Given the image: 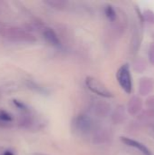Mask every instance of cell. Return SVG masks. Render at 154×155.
<instances>
[{
    "instance_id": "obj_1",
    "label": "cell",
    "mask_w": 154,
    "mask_h": 155,
    "mask_svg": "<svg viewBox=\"0 0 154 155\" xmlns=\"http://www.w3.org/2000/svg\"><path fill=\"white\" fill-rule=\"evenodd\" d=\"M0 35L9 41L17 43L32 44L36 41V37L30 31L17 26H4L0 28Z\"/></svg>"
},
{
    "instance_id": "obj_2",
    "label": "cell",
    "mask_w": 154,
    "mask_h": 155,
    "mask_svg": "<svg viewBox=\"0 0 154 155\" xmlns=\"http://www.w3.org/2000/svg\"><path fill=\"white\" fill-rule=\"evenodd\" d=\"M74 130L80 135H87L91 134L94 128L93 119L86 114H78L73 121Z\"/></svg>"
},
{
    "instance_id": "obj_3",
    "label": "cell",
    "mask_w": 154,
    "mask_h": 155,
    "mask_svg": "<svg viewBox=\"0 0 154 155\" xmlns=\"http://www.w3.org/2000/svg\"><path fill=\"white\" fill-rule=\"evenodd\" d=\"M117 81L122 87V89L126 94H131L133 91V81L130 71V66L128 64H123L116 73Z\"/></svg>"
},
{
    "instance_id": "obj_4",
    "label": "cell",
    "mask_w": 154,
    "mask_h": 155,
    "mask_svg": "<svg viewBox=\"0 0 154 155\" xmlns=\"http://www.w3.org/2000/svg\"><path fill=\"white\" fill-rule=\"evenodd\" d=\"M85 84L92 93L99 96H102L104 98H111L113 96L111 91L99 79L93 76H87L85 78Z\"/></svg>"
},
{
    "instance_id": "obj_5",
    "label": "cell",
    "mask_w": 154,
    "mask_h": 155,
    "mask_svg": "<svg viewBox=\"0 0 154 155\" xmlns=\"http://www.w3.org/2000/svg\"><path fill=\"white\" fill-rule=\"evenodd\" d=\"M42 34H43V37L44 38V40L52 46L58 47L61 45V40L54 29L50 27H44L43 29Z\"/></svg>"
},
{
    "instance_id": "obj_6",
    "label": "cell",
    "mask_w": 154,
    "mask_h": 155,
    "mask_svg": "<svg viewBox=\"0 0 154 155\" xmlns=\"http://www.w3.org/2000/svg\"><path fill=\"white\" fill-rule=\"evenodd\" d=\"M121 140L127 146H130V147H133V148H136L139 152H141L142 153H143L144 155H152V153H151V151L144 144L139 143L138 141H135V140H133V139L127 138V137H121Z\"/></svg>"
},
{
    "instance_id": "obj_7",
    "label": "cell",
    "mask_w": 154,
    "mask_h": 155,
    "mask_svg": "<svg viewBox=\"0 0 154 155\" xmlns=\"http://www.w3.org/2000/svg\"><path fill=\"white\" fill-rule=\"evenodd\" d=\"M109 109H110L109 105L104 104V103H103V102H101V101L94 102L92 104V106H91L92 112L94 114H96L98 116H101V117L106 115L108 114V112H109Z\"/></svg>"
},
{
    "instance_id": "obj_8",
    "label": "cell",
    "mask_w": 154,
    "mask_h": 155,
    "mask_svg": "<svg viewBox=\"0 0 154 155\" xmlns=\"http://www.w3.org/2000/svg\"><path fill=\"white\" fill-rule=\"evenodd\" d=\"M18 125L23 129H31L34 125V120L31 115H22L18 120Z\"/></svg>"
},
{
    "instance_id": "obj_9",
    "label": "cell",
    "mask_w": 154,
    "mask_h": 155,
    "mask_svg": "<svg viewBox=\"0 0 154 155\" xmlns=\"http://www.w3.org/2000/svg\"><path fill=\"white\" fill-rule=\"evenodd\" d=\"M44 4L47 5L49 7L56 10H64L68 5L66 1H62V0H47L44 1Z\"/></svg>"
},
{
    "instance_id": "obj_10",
    "label": "cell",
    "mask_w": 154,
    "mask_h": 155,
    "mask_svg": "<svg viewBox=\"0 0 154 155\" xmlns=\"http://www.w3.org/2000/svg\"><path fill=\"white\" fill-rule=\"evenodd\" d=\"M104 13L106 17L111 21V22H114L117 18V13L116 10L114 9V7L111 5H107L104 8Z\"/></svg>"
},
{
    "instance_id": "obj_11",
    "label": "cell",
    "mask_w": 154,
    "mask_h": 155,
    "mask_svg": "<svg viewBox=\"0 0 154 155\" xmlns=\"http://www.w3.org/2000/svg\"><path fill=\"white\" fill-rule=\"evenodd\" d=\"M12 121H13V116L9 113L4 110H0V123L8 124L12 123Z\"/></svg>"
},
{
    "instance_id": "obj_12",
    "label": "cell",
    "mask_w": 154,
    "mask_h": 155,
    "mask_svg": "<svg viewBox=\"0 0 154 155\" xmlns=\"http://www.w3.org/2000/svg\"><path fill=\"white\" fill-rule=\"evenodd\" d=\"M13 104H14V105H15L16 108H18L19 110H21V111H23V112H27V111H28L27 105H26L25 103L21 102V101L14 100V101H13Z\"/></svg>"
},
{
    "instance_id": "obj_13",
    "label": "cell",
    "mask_w": 154,
    "mask_h": 155,
    "mask_svg": "<svg viewBox=\"0 0 154 155\" xmlns=\"http://www.w3.org/2000/svg\"><path fill=\"white\" fill-rule=\"evenodd\" d=\"M1 155H16V153H15V151H13V150H11V149H6V150H5V151L2 153V154Z\"/></svg>"
},
{
    "instance_id": "obj_14",
    "label": "cell",
    "mask_w": 154,
    "mask_h": 155,
    "mask_svg": "<svg viewBox=\"0 0 154 155\" xmlns=\"http://www.w3.org/2000/svg\"><path fill=\"white\" fill-rule=\"evenodd\" d=\"M33 155H47V154H44V153H33Z\"/></svg>"
}]
</instances>
